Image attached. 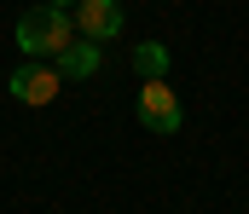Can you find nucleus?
<instances>
[{
  "instance_id": "nucleus-1",
  "label": "nucleus",
  "mask_w": 249,
  "mask_h": 214,
  "mask_svg": "<svg viewBox=\"0 0 249 214\" xmlns=\"http://www.w3.org/2000/svg\"><path fill=\"white\" fill-rule=\"evenodd\" d=\"M70 41H75V17H70V6L35 0L29 12H18V47H23V58H58Z\"/></svg>"
},
{
  "instance_id": "nucleus-2",
  "label": "nucleus",
  "mask_w": 249,
  "mask_h": 214,
  "mask_svg": "<svg viewBox=\"0 0 249 214\" xmlns=\"http://www.w3.org/2000/svg\"><path fill=\"white\" fill-rule=\"evenodd\" d=\"M6 93H12L18 104L41 110V104H53V99L64 93V75H58V64H47V58H23L18 70L6 75Z\"/></svg>"
},
{
  "instance_id": "nucleus-3",
  "label": "nucleus",
  "mask_w": 249,
  "mask_h": 214,
  "mask_svg": "<svg viewBox=\"0 0 249 214\" xmlns=\"http://www.w3.org/2000/svg\"><path fill=\"white\" fill-rule=\"evenodd\" d=\"M133 116H139V128H151V133H180V128H186V110H180V99H174L168 81H139Z\"/></svg>"
},
{
  "instance_id": "nucleus-4",
  "label": "nucleus",
  "mask_w": 249,
  "mask_h": 214,
  "mask_svg": "<svg viewBox=\"0 0 249 214\" xmlns=\"http://www.w3.org/2000/svg\"><path fill=\"white\" fill-rule=\"evenodd\" d=\"M75 35L81 41H99V47H110L116 35H122V23H127V12H122V0H75Z\"/></svg>"
},
{
  "instance_id": "nucleus-5",
  "label": "nucleus",
  "mask_w": 249,
  "mask_h": 214,
  "mask_svg": "<svg viewBox=\"0 0 249 214\" xmlns=\"http://www.w3.org/2000/svg\"><path fill=\"white\" fill-rule=\"evenodd\" d=\"M99 64H105V47H99V41H81V35L58 52V75L64 81H93Z\"/></svg>"
},
{
  "instance_id": "nucleus-6",
  "label": "nucleus",
  "mask_w": 249,
  "mask_h": 214,
  "mask_svg": "<svg viewBox=\"0 0 249 214\" xmlns=\"http://www.w3.org/2000/svg\"><path fill=\"white\" fill-rule=\"evenodd\" d=\"M133 70H139V81H168V47L162 41L133 47Z\"/></svg>"
},
{
  "instance_id": "nucleus-7",
  "label": "nucleus",
  "mask_w": 249,
  "mask_h": 214,
  "mask_svg": "<svg viewBox=\"0 0 249 214\" xmlns=\"http://www.w3.org/2000/svg\"><path fill=\"white\" fill-rule=\"evenodd\" d=\"M47 6H64V0H47ZM70 6H75V0H70Z\"/></svg>"
}]
</instances>
